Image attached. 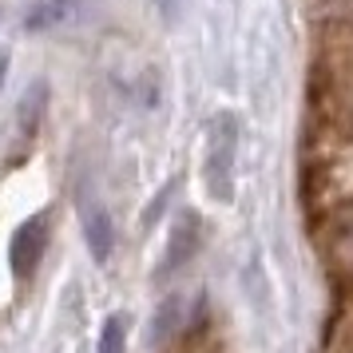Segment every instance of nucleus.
Here are the masks:
<instances>
[{
  "instance_id": "1",
  "label": "nucleus",
  "mask_w": 353,
  "mask_h": 353,
  "mask_svg": "<svg viewBox=\"0 0 353 353\" xmlns=\"http://www.w3.org/2000/svg\"><path fill=\"white\" fill-rule=\"evenodd\" d=\"M302 199L310 219L330 207H341L353 199V167L345 163V155L334 159H305L302 167Z\"/></svg>"
},
{
  "instance_id": "2",
  "label": "nucleus",
  "mask_w": 353,
  "mask_h": 353,
  "mask_svg": "<svg viewBox=\"0 0 353 353\" xmlns=\"http://www.w3.org/2000/svg\"><path fill=\"white\" fill-rule=\"evenodd\" d=\"M310 239L334 274H353V199L310 219Z\"/></svg>"
},
{
  "instance_id": "3",
  "label": "nucleus",
  "mask_w": 353,
  "mask_h": 353,
  "mask_svg": "<svg viewBox=\"0 0 353 353\" xmlns=\"http://www.w3.org/2000/svg\"><path fill=\"white\" fill-rule=\"evenodd\" d=\"M234 147H239V119L230 112H223L210 123V143H207V187L214 199H230L234 191Z\"/></svg>"
},
{
  "instance_id": "4",
  "label": "nucleus",
  "mask_w": 353,
  "mask_h": 353,
  "mask_svg": "<svg viewBox=\"0 0 353 353\" xmlns=\"http://www.w3.org/2000/svg\"><path fill=\"white\" fill-rule=\"evenodd\" d=\"M44 250H48V214H32L28 223L17 226V234L8 242V262H12L17 282L32 278L36 266H40V258H44Z\"/></svg>"
},
{
  "instance_id": "5",
  "label": "nucleus",
  "mask_w": 353,
  "mask_h": 353,
  "mask_svg": "<svg viewBox=\"0 0 353 353\" xmlns=\"http://www.w3.org/2000/svg\"><path fill=\"white\" fill-rule=\"evenodd\" d=\"M199 242H203V223H199V214L194 210H183L171 226V242H167V250H163V266H159V282L167 278H175L194 254H199Z\"/></svg>"
},
{
  "instance_id": "6",
  "label": "nucleus",
  "mask_w": 353,
  "mask_h": 353,
  "mask_svg": "<svg viewBox=\"0 0 353 353\" xmlns=\"http://www.w3.org/2000/svg\"><path fill=\"white\" fill-rule=\"evenodd\" d=\"M83 8H92V0H40L36 8H28L24 28L28 32H48V28H60L68 20H76Z\"/></svg>"
},
{
  "instance_id": "7",
  "label": "nucleus",
  "mask_w": 353,
  "mask_h": 353,
  "mask_svg": "<svg viewBox=\"0 0 353 353\" xmlns=\"http://www.w3.org/2000/svg\"><path fill=\"white\" fill-rule=\"evenodd\" d=\"M83 234H88V250H92L96 262H108V258H112L115 223H112V214L99 207V203H92V207L83 210Z\"/></svg>"
},
{
  "instance_id": "8",
  "label": "nucleus",
  "mask_w": 353,
  "mask_h": 353,
  "mask_svg": "<svg viewBox=\"0 0 353 353\" xmlns=\"http://www.w3.org/2000/svg\"><path fill=\"white\" fill-rule=\"evenodd\" d=\"M187 325H191L187 305L179 302V298H167V302H163V310H159V318H155V325H151V341L167 345L175 334H187Z\"/></svg>"
},
{
  "instance_id": "9",
  "label": "nucleus",
  "mask_w": 353,
  "mask_h": 353,
  "mask_svg": "<svg viewBox=\"0 0 353 353\" xmlns=\"http://www.w3.org/2000/svg\"><path fill=\"white\" fill-rule=\"evenodd\" d=\"M96 353H128V318L123 314H112V318L103 321Z\"/></svg>"
},
{
  "instance_id": "10",
  "label": "nucleus",
  "mask_w": 353,
  "mask_h": 353,
  "mask_svg": "<svg viewBox=\"0 0 353 353\" xmlns=\"http://www.w3.org/2000/svg\"><path fill=\"white\" fill-rule=\"evenodd\" d=\"M44 99H48V88H44V83H36L32 96H24V108H20V135H32L36 131V119L44 112Z\"/></svg>"
},
{
  "instance_id": "11",
  "label": "nucleus",
  "mask_w": 353,
  "mask_h": 353,
  "mask_svg": "<svg viewBox=\"0 0 353 353\" xmlns=\"http://www.w3.org/2000/svg\"><path fill=\"white\" fill-rule=\"evenodd\" d=\"M314 8H321L325 17H334V12H353V0H310Z\"/></svg>"
}]
</instances>
